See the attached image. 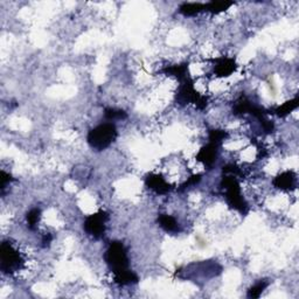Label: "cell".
<instances>
[{
  "mask_svg": "<svg viewBox=\"0 0 299 299\" xmlns=\"http://www.w3.org/2000/svg\"><path fill=\"white\" fill-rule=\"evenodd\" d=\"M105 262L115 275V282L119 285H130L138 283V276L129 269L126 248L119 241L111 242L104 255Z\"/></svg>",
  "mask_w": 299,
  "mask_h": 299,
  "instance_id": "1",
  "label": "cell"
},
{
  "mask_svg": "<svg viewBox=\"0 0 299 299\" xmlns=\"http://www.w3.org/2000/svg\"><path fill=\"white\" fill-rule=\"evenodd\" d=\"M221 187L225 189V196L228 205L237 211H240L242 215L247 214L249 207L241 194V187L236 177L232 176V174L223 177L221 181Z\"/></svg>",
  "mask_w": 299,
  "mask_h": 299,
  "instance_id": "2",
  "label": "cell"
},
{
  "mask_svg": "<svg viewBox=\"0 0 299 299\" xmlns=\"http://www.w3.org/2000/svg\"><path fill=\"white\" fill-rule=\"evenodd\" d=\"M117 138V129L112 123H104L93 129L88 134V144L96 151H103L111 145Z\"/></svg>",
  "mask_w": 299,
  "mask_h": 299,
  "instance_id": "3",
  "label": "cell"
},
{
  "mask_svg": "<svg viewBox=\"0 0 299 299\" xmlns=\"http://www.w3.org/2000/svg\"><path fill=\"white\" fill-rule=\"evenodd\" d=\"M176 101L177 103L180 105L188 103L195 104V107L198 108L199 110L206 109L208 104V97L202 96V95H200L196 92L194 89V82H193L191 76H188L187 78H185L184 81L180 82V87L176 95Z\"/></svg>",
  "mask_w": 299,
  "mask_h": 299,
  "instance_id": "4",
  "label": "cell"
},
{
  "mask_svg": "<svg viewBox=\"0 0 299 299\" xmlns=\"http://www.w3.org/2000/svg\"><path fill=\"white\" fill-rule=\"evenodd\" d=\"M0 259H2V266L0 269L4 274H13L18 270H20L24 260L20 253L12 247L10 242H3L0 247Z\"/></svg>",
  "mask_w": 299,
  "mask_h": 299,
  "instance_id": "5",
  "label": "cell"
},
{
  "mask_svg": "<svg viewBox=\"0 0 299 299\" xmlns=\"http://www.w3.org/2000/svg\"><path fill=\"white\" fill-rule=\"evenodd\" d=\"M108 220L109 214L107 211L101 210L98 211V213L89 215V217L86 219L83 228H84L86 233L88 234V235L94 237L95 240H100V238L104 236L105 230H107Z\"/></svg>",
  "mask_w": 299,
  "mask_h": 299,
  "instance_id": "6",
  "label": "cell"
},
{
  "mask_svg": "<svg viewBox=\"0 0 299 299\" xmlns=\"http://www.w3.org/2000/svg\"><path fill=\"white\" fill-rule=\"evenodd\" d=\"M219 147H220L219 144L209 142L206 146H203L202 149L199 151L198 154H196V160L201 161L206 167L211 168L215 164V161H217Z\"/></svg>",
  "mask_w": 299,
  "mask_h": 299,
  "instance_id": "7",
  "label": "cell"
},
{
  "mask_svg": "<svg viewBox=\"0 0 299 299\" xmlns=\"http://www.w3.org/2000/svg\"><path fill=\"white\" fill-rule=\"evenodd\" d=\"M146 186L150 189H152L153 192H156L157 194H167L168 192L172 191V186L167 181L165 180V178H162L160 174H154L151 173L146 177L145 179Z\"/></svg>",
  "mask_w": 299,
  "mask_h": 299,
  "instance_id": "8",
  "label": "cell"
},
{
  "mask_svg": "<svg viewBox=\"0 0 299 299\" xmlns=\"http://www.w3.org/2000/svg\"><path fill=\"white\" fill-rule=\"evenodd\" d=\"M214 73L219 77H227L230 76L236 70V62L234 59L229 58H221L214 60Z\"/></svg>",
  "mask_w": 299,
  "mask_h": 299,
  "instance_id": "9",
  "label": "cell"
},
{
  "mask_svg": "<svg viewBox=\"0 0 299 299\" xmlns=\"http://www.w3.org/2000/svg\"><path fill=\"white\" fill-rule=\"evenodd\" d=\"M274 186L282 191H290L296 187V174L292 171H285L274 179Z\"/></svg>",
  "mask_w": 299,
  "mask_h": 299,
  "instance_id": "10",
  "label": "cell"
},
{
  "mask_svg": "<svg viewBox=\"0 0 299 299\" xmlns=\"http://www.w3.org/2000/svg\"><path fill=\"white\" fill-rule=\"evenodd\" d=\"M157 221L159 223V226H160L166 233L178 234V233L181 232L180 225L178 223V221L176 220V219H174L173 217H171V215L160 214L158 217Z\"/></svg>",
  "mask_w": 299,
  "mask_h": 299,
  "instance_id": "11",
  "label": "cell"
},
{
  "mask_svg": "<svg viewBox=\"0 0 299 299\" xmlns=\"http://www.w3.org/2000/svg\"><path fill=\"white\" fill-rule=\"evenodd\" d=\"M162 73L167 76H174L179 79V82L184 81L185 78H187L188 75V63H181V64H176V66L166 67L162 69Z\"/></svg>",
  "mask_w": 299,
  "mask_h": 299,
  "instance_id": "12",
  "label": "cell"
},
{
  "mask_svg": "<svg viewBox=\"0 0 299 299\" xmlns=\"http://www.w3.org/2000/svg\"><path fill=\"white\" fill-rule=\"evenodd\" d=\"M202 11H205V4L200 3H184L179 7V12L184 14L185 17L195 16V14L202 12Z\"/></svg>",
  "mask_w": 299,
  "mask_h": 299,
  "instance_id": "13",
  "label": "cell"
},
{
  "mask_svg": "<svg viewBox=\"0 0 299 299\" xmlns=\"http://www.w3.org/2000/svg\"><path fill=\"white\" fill-rule=\"evenodd\" d=\"M234 5V2H210L208 4H205V11L209 12L211 14H219L221 12H225L229 9L230 6Z\"/></svg>",
  "mask_w": 299,
  "mask_h": 299,
  "instance_id": "14",
  "label": "cell"
},
{
  "mask_svg": "<svg viewBox=\"0 0 299 299\" xmlns=\"http://www.w3.org/2000/svg\"><path fill=\"white\" fill-rule=\"evenodd\" d=\"M298 104H299L298 97H294L293 100L287 101L284 104L279 105V107L276 108L274 110V113H276V115H277L278 117H285V116L289 115L290 112H292L294 109H297Z\"/></svg>",
  "mask_w": 299,
  "mask_h": 299,
  "instance_id": "15",
  "label": "cell"
},
{
  "mask_svg": "<svg viewBox=\"0 0 299 299\" xmlns=\"http://www.w3.org/2000/svg\"><path fill=\"white\" fill-rule=\"evenodd\" d=\"M41 218V210L39 208H33L27 213V217H26V220H27V227L28 229L35 230L37 222L40 221Z\"/></svg>",
  "mask_w": 299,
  "mask_h": 299,
  "instance_id": "16",
  "label": "cell"
},
{
  "mask_svg": "<svg viewBox=\"0 0 299 299\" xmlns=\"http://www.w3.org/2000/svg\"><path fill=\"white\" fill-rule=\"evenodd\" d=\"M104 117L109 120H116V119H125L127 117V115L124 110H119V109L107 108L104 110Z\"/></svg>",
  "mask_w": 299,
  "mask_h": 299,
  "instance_id": "17",
  "label": "cell"
},
{
  "mask_svg": "<svg viewBox=\"0 0 299 299\" xmlns=\"http://www.w3.org/2000/svg\"><path fill=\"white\" fill-rule=\"evenodd\" d=\"M228 132L225 130H209V142L221 145L225 139L228 138Z\"/></svg>",
  "mask_w": 299,
  "mask_h": 299,
  "instance_id": "18",
  "label": "cell"
},
{
  "mask_svg": "<svg viewBox=\"0 0 299 299\" xmlns=\"http://www.w3.org/2000/svg\"><path fill=\"white\" fill-rule=\"evenodd\" d=\"M269 285V282L267 281H261L257 284H255L252 287H250L248 291V297L249 298H259L261 293L263 292V290Z\"/></svg>",
  "mask_w": 299,
  "mask_h": 299,
  "instance_id": "19",
  "label": "cell"
},
{
  "mask_svg": "<svg viewBox=\"0 0 299 299\" xmlns=\"http://www.w3.org/2000/svg\"><path fill=\"white\" fill-rule=\"evenodd\" d=\"M201 174H194V176H192L191 178H189V179L186 181V183H185L183 186H181V191H183V189H186L187 187H189V186H194V185H196V184H199L200 183V180H201Z\"/></svg>",
  "mask_w": 299,
  "mask_h": 299,
  "instance_id": "20",
  "label": "cell"
},
{
  "mask_svg": "<svg viewBox=\"0 0 299 299\" xmlns=\"http://www.w3.org/2000/svg\"><path fill=\"white\" fill-rule=\"evenodd\" d=\"M0 177H2L0 178V179H2V191H4V189L6 188L7 184L12 181V177L4 171H2V173H0Z\"/></svg>",
  "mask_w": 299,
  "mask_h": 299,
  "instance_id": "21",
  "label": "cell"
},
{
  "mask_svg": "<svg viewBox=\"0 0 299 299\" xmlns=\"http://www.w3.org/2000/svg\"><path fill=\"white\" fill-rule=\"evenodd\" d=\"M52 240H53V236L51 235V234H45L44 237H42V247L44 248L49 247V244H51Z\"/></svg>",
  "mask_w": 299,
  "mask_h": 299,
  "instance_id": "22",
  "label": "cell"
}]
</instances>
